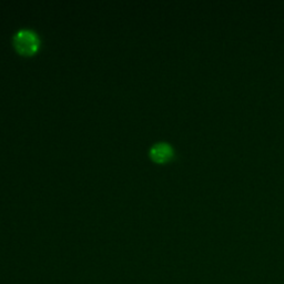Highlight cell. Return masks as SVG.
Masks as SVG:
<instances>
[{"mask_svg": "<svg viewBox=\"0 0 284 284\" xmlns=\"http://www.w3.org/2000/svg\"><path fill=\"white\" fill-rule=\"evenodd\" d=\"M14 47L20 55L31 56L38 51L40 39L34 30L20 29L14 36Z\"/></svg>", "mask_w": 284, "mask_h": 284, "instance_id": "6da1fadb", "label": "cell"}, {"mask_svg": "<svg viewBox=\"0 0 284 284\" xmlns=\"http://www.w3.org/2000/svg\"><path fill=\"white\" fill-rule=\"evenodd\" d=\"M149 155L154 162L158 163H164L168 162L169 160L173 158L174 151L173 148L170 146L169 143L165 142H159L155 143L151 147L149 151Z\"/></svg>", "mask_w": 284, "mask_h": 284, "instance_id": "7a4b0ae2", "label": "cell"}]
</instances>
